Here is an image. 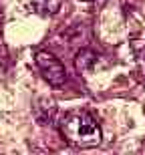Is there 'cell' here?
<instances>
[{
    "label": "cell",
    "instance_id": "6da1fadb",
    "mask_svg": "<svg viewBox=\"0 0 145 155\" xmlns=\"http://www.w3.org/2000/svg\"><path fill=\"white\" fill-rule=\"evenodd\" d=\"M63 137L75 147H93L101 143V129L87 113H71L61 121Z\"/></svg>",
    "mask_w": 145,
    "mask_h": 155
},
{
    "label": "cell",
    "instance_id": "7a4b0ae2",
    "mask_svg": "<svg viewBox=\"0 0 145 155\" xmlns=\"http://www.w3.org/2000/svg\"><path fill=\"white\" fill-rule=\"evenodd\" d=\"M35 63L41 69L42 77L48 85L52 87H63L67 81V71H64L63 63L58 61L54 54H51L48 51H38L35 54Z\"/></svg>",
    "mask_w": 145,
    "mask_h": 155
},
{
    "label": "cell",
    "instance_id": "3957f363",
    "mask_svg": "<svg viewBox=\"0 0 145 155\" xmlns=\"http://www.w3.org/2000/svg\"><path fill=\"white\" fill-rule=\"evenodd\" d=\"M95 63H97V54H95L93 51H89V48L79 51V54H77V58H75V64H77V69H79V73L91 71L95 67Z\"/></svg>",
    "mask_w": 145,
    "mask_h": 155
},
{
    "label": "cell",
    "instance_id": "277c9868",
    "mask_svg": "<svg viewBox=\"0 0 145 155\" xmlns=\"http://www.w3.org/2000/svg\"><path fill=\"white\" fill-rule=\"evenodd\" d=\"M30 4H32V10L38 14H54L58 12L63 0H30Z\"/></svg>",
    "mask_w": 145,
    "mask_h": 155
},
{
    "label": "cell",
    "instance_id": "5b68a950",
    "mask_svg": "<svg viewBox=\"0 0 145 155\" xmlns=\"http://www.w3.org/2000/svg\"><path fill=\"white\" fill-rule=\"evenodd\" d=\"M131 51L135 54V61L139 64V69L143 71V75H145V38H139V36L131 38Z\"/></svg>",
    "mask_w": 145,
    "mask_h": 155
}]
</instances>
